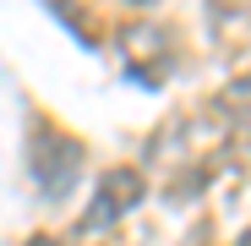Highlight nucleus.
<instances>
[{
    "label": "nucleus",
    "instance_id": "f257e3e1",
    "mask_svg": "<svg viewBox=\"0 0 251 246\" xmlns=\"http://www.w3.org/2000/svg\"><path fill=\"white\" fill-rule=\"evenodd\" d=\"M27 170H33V186L44 197H66L76 170H82V142L71 132H60L55 120L38 115L33 120V137H27Z\"/></svg>",
    "mask_w": 251,
    "mask_h": 246
},
{
    "label": "nucleus",
    "instance_id": "f03ea898",
    "mask_svg": "<svg viewBox=\"0 0 251 246\" xmlns=\"http://www.w3.org/2000/svg\"><path fill=\"white\" fill-rule=\"evenodd\" d=\"M142 202V175L126 164V170H109L104 181H99V202L88 214H82V230H109L115 219H126Z\"/></svg>",
    "mask_w": 251,
    "mask_h": 246
},
{
    "label": "nucleus",
    "instance_id": "7ed1b4c3",
    "mask_svg": "<svg viewBox=\"0 0 251 246\" xmlns=\"http://www.w3.org/2000/svg\"><path fill=\"white\" fill-rule=\"evenodd\" d=\"M27 246H60V241H55V235H33Z\"/></svg>",
    "mask_w": 251,
    "mask_h": 246
},
{
    "label": "nucleus",
    "instance_id": "20e7f679",
    "mask_svg": "<svg viewBox=\"0 0 251 246\" xmlns=\"http://www.w3.org/2000/svg\"><path fill=\"white\" fill-rule=\"evenodd\" d=\"M126 6H153V0H126Z\"/></svg>",
    "mask_w": 251,
    "mask_h": 246
},
{
    "label": "nucleus",
    "instance_id": "39448f33",
    "mask_svg": "<svg viewBox=\"0 0 251 246\" xmlns=\"http://www.w3.org/2000/svg\"><path fill=\"white\" fill-rule=\"evenodd\" d=\"M240 246H251V230H246V241H240Z\"/></svg>",
    "mask_w": 251,
    "mask_h": 246
}]
</instances>
